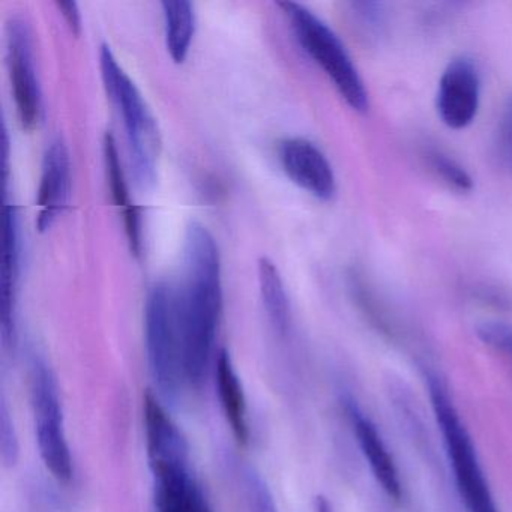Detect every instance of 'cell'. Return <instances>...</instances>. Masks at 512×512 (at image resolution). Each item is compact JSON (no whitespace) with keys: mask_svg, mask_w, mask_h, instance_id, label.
<instances>
[{"mask_svg":"<svg viewBox=\"0 0 512 512\" xmlns=\"http://www.w3.org/2000/svg\"><path fill=\"white\" fill-rule=\"evenodd\" d=\"M178 296L185 382L200 388L208 376L223 311L221 259L217 242L199 221L188 224L184 244V281Z\"/></svg>","mask_w":512,"mask_h":512,"instance_id":"cell-1","label":"cell"},{"mask_svg":"<svg viewBox=\"0 0 512 512\" xmlns=\"http://www.w3.org/2000/svg\"><path fill=\"white\" fill-rule=\"evenodd\" d=\"M100 67L107 95L124 119L137 182L143 188L154 187L161 155V134L157 121L136 83L118 64V59L107 44L100 50Z\"/></svg>","mask_w":512,"mask_h":512,"instance_id":"cell-2","label":"cell"},{"mask_svg":"<svg viewBox=\"0 0 512 512\" xmlns=\"http://www.w3.org/2000/svg\"><path fill=\"white\" fill-rule=\"evenodd\" d=\"M278 7L289 19L299 46L328 76L344 103L355 112H368L367 88L340 37L304 5L280 2Z\"/></svg>","mask_w":512,"mask_h":512,"instance_id":"cell-3","label":"cell"},{"mask_svg":"<svg viewBox=\"0 0 512 512\" xmlns=\"http://www.w3.org/2000/svg\"><path fill=\"white\" fill-rule=\"evenodd\" d=\"M431 407L442 433L446 455L454 473L461 500L469 512H499L478 452L457 407L436 377L428 380Z\"/></svg>","mask_w":512,"mask_h":512,"instance_id":"cell-4","label":"cell"},{"mask_svg":"<svg viewBox=\"0 0 512 512\" xmlns=\"http://www.w3.org/2000/svg\"><path fill=\"white\" fill-rule=\"evenodd\" d=\"M149 370L161 394L175 398L185 382L178 296L166 281L152 287L145 307Z\"/></svg>","mask_w":512,"mask_h":512,"instance_id":"cell-5","label":"cell"},{"mask_svg":"<svg viewBox=\"0 0 512 512\" xmlns=\"http://www.w3.org/2000/svg\"><path fill=\"white\" fill-rule=\"evenodd\" d=\"M31 404L35 437L41 460L58 481L73 479L74 464L65 431L64 409L58 380L44 359L35 356L31 364Z\"/></svg>","mask_w":512,"mask_h":512,"instance_id":"cell-6","label":"cell"},{"mask_svg":"<svg viewBox=\"0 0 512 512\" xmlns=\"http://www.w3.org/2000/svg\"><path fill=\"white\" fill-rule=\"evenodd\" d=\"M7 47L17 118L23 130L32 131L43 118V94L35 68L31 26L26 20L20 17L10 20L7 26Z\"/></svg>","mask_w":512,"mask_h":512,"instance_id":"cell-7","label":"cell"},{"mask_svg":"<svg viewBox=\"0 0 512 512\" xmlns=\"http://www.w3.org/2000/svg\"><path fill=\"white\" fill-rule=\"evenodd\" d=\"M481 104V79L478 68L470 59H452L436 92V110L440 121L449 130H466L473 124Z\"/></svg>","mask_w":512,"mask_h":512,"instance_id":"cell-8","label":"cell"},{"mask_svg":"<svg viewBox=\"0 0 512 512\" xmlns=\"http://www.w3.org/2000/svg\"><path fill=\"white\" fill-rule=\"evenodd\" d=\"M278 160L287 178L322 202L334 199L337 178L326 155L313 142L301 137L283 140Z\"/></svg>","mask_w":512,"mask_h":512,"instance_id":"cell-9","label":"cell"},{"mask_svg":"<svg viewBox=\"0 0 512 512\" xmlns=\"http://www.w3.org/2000/svg\"><path fill=\"white\" fill-rule=\"evenodd\" d=\"M19 214L16 206H4V257L0 272V334L5 349L17 346V298H19L20 259H22Z\"/></svg>","mask_w":512,"mask_h":512,"instance_id":"cell-10","label":"cell"},{"mask_svg":"<svg viewBox=\"0 0 512 512\" xmlns=\"http://www.w3.org/2000/svg\"><path fill=\"white\" fill-rule=\"evenodd\" d=\"M71 188V161L67 143L56 137L44 152L38 188L37 227L41 233L52 229L53 224L67 208Z\"/></svg>","mask_w":512,"mask_h":512,"instance_id":"cell-11","label":"cell"},{"mask_svg":"<svg viewBox=\"0 0 512 512\" xmlns=\"http://www.w3.org/2000/svg\"><path fill=\"white\" fill-rule=\"evenodd\" d=\"M157 512H214L190 461L151 467Z\"/></svg>","mask_w":512,"mask_h":512,"instance_id":"cell-12","label":"cell"},{"mask_svg":"<svg viewBox=\"0 0 512 512\" xmlns=\"http://www.w3.org/2000/svg\"><path fill=\"white\" fill-rule=\"evenodd\" d=\"M344 409L359 449L370 466L377 484L392 500H400L403 497L400 473L382 434L377 430V425L371 421L370 416L365 415L364 410L352 398L344 400Z\"/></svg>","mask_w":512,"mask_h":512,"instance_id":"cell-13","label":"cell"},{"mask_svg":"<svg viewBox=\"0 0 512 512\" xmlns=\"http://www.w3.org/2000/svg\"><path fill=\"white\" fill-rule=\"evenodd\" d=\"M215 385H217L221 409L233 436L241 445H247L250 440L247 398H245L244 386L239 379L232 356L226 349L220 350L215 362Z\"/></svg>","mask_w":512,"mask_h":512,"instance_id":"cell-14","label":"cell"},{"mask_svg":"<svg viewBox=\"0 0 512 512\" xmlns=\"http://www.w3.org/2000/svg\"><path fill=\"white\" fill-rule=\"evenodd\" d=\"M104 163H106L107 181H109L110 194L113 202L121 209L124 215L125 232L128 244L136 256L142 254V215L139 208L131 202L130 191L125 181L124 170L119 160L118 146L115 137L107 133L104 137Z\"/></svg>","mask_w":512,"mask_h":512,"instance_id":"cell-15","label":"cell"},{"mask_svg":"<svg viewBox=\"0 0 512 512\" xmlns=\"http://www.w3.org/2000/svg\"><path fill=\"white\" fill-rule=\"evenodd\" d=\"M166 32V47L170 58L182 64L190 53L196 32L194 5L188 0H166L161 4Z\"/></svg>","mask_w":512,"mask_h":512,"instance_id":"cell-16","label":"cell"},{"mask_svg":"<svg viewBox=\"0 0 512 512\" xmlns=\"http://www.w3.org/2000/svg\"><path fill=\"white\" fill-rule=\"evenodd\" d=\"M259 287L263 307L272 326L280 334H286L290 322V305L286 287L280 271L271 260L262 257L259 260Z\"/></svg>","mask_w":512,"mask_h":512,"instance_id":"cell-17","label":"cell"},{"mask_svg":"<svg viewBox=\"0 0 512 512\" xmlns=\"http://www.w3.org/2000/svg\"><path fill=\"white\" fill-rule=\"evenodd\" d=\"M427 158L433 172L449 187L458 193H470L473 190L472 176L454 158L437 149L428 151Z\"/></svg>","mask_w":512,"mask_h":512,"instance_id":"cell-18","label":"cell"},{"mask_svg":"<svg viewBox=\"0 0 512 512\" xmlns=\"http://www.w3.org/2000/svg\"><path fill=\"white\" fill-rule=\"evenodd\" d=\"M0 454L4 466L11 469L20 460V440L16 424L8 409L7 401L2 397L0 401Z\"/></svg>","mask_w":512,"mask_h":512,"instance_id":"cell-19","label":"cell"},{"mask_svg":"<svg viewBox=\"0 0 512 512\" xmlns=\"http://www.w3.org/2000/svg\"><path fill=\"white\" fill-rule=\"evenodd\" d=\"M245 490H247L250 512H278L277 503L268 482L253 467H248L245 472Z\"/></svg>","mask_w":512,"mask_h":512,"instance_id":"cell-20","label":"cell"},{"mask_svg":"<svg viewBox=\"0 0 512 512\" xmlns=\"http://www.w3.org/2000/svg\"><path fill=\"white\" fill-rule=\"evenodd\" d=\"M494 152L503 169L512 172V95H509L497 122Z\"/></svg>","mask_w":512,"mask_h":512,"instance_id":"cell-21","label":"cell"},{"mask_svg":"<svg viewBox=\"0 0 512 512\" xmlns=\"http://www.w3.org/2000/svg\"><path fill=\"white\" fill-rule=\"evenodd\" d=\"M476 335L485 346L512 359V326L496 320H487L476 326Z\"/></svg>","mask_w":512,"mask_h":512,"instance_id":"cell-22","label":"cell"},{"mask_svg":"<svg viewBox=\"0 0 512 512\" xmlns=\"http://www.w3.org/2000/svg\"><path fill=\"white\" fill-rule=\"evenodd\" d=\"M353 10L361 17L362 22L367 23L370 28H377L382 23L383 11L380 4L361 2V4H353Z\"/></svg>","mask_w":512,"mask_h":512,"instance_id":"cell-23","label":"cell"},{"mask_svg":"<svg viewBox=\"0 0 512 512\" xmlns=\"http://www.w3.org/2000/svg\"><path fill=\"white\" fill-rule=\"evenodd\" d=\"M58 8L70 31L74 35H80V32H82V14H80L79 5L76 2H58Z\"/></svg>","mask_w":512,"mask_h":512,"instance_id":"cell-24","label":"cell"},{"mask_svg":"<svg viewBox=\"0 0 512 512\" xmlns=\"http://www.w3.org/2000/svg\"><path fill=\"white\" fill-rule=\"evenodd\" d=\"M316 512H335L334 508H332V503L329 502L328 497H316Z\"/></svg>","mask_w":512,"mask_h":512,"instance_id":"cell-25","label":"cell"}]
</instances>
